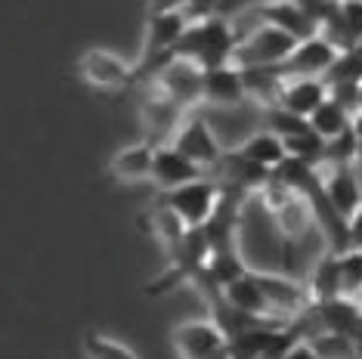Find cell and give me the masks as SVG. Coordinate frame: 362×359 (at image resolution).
<instances>
[{"mask_svg":"<svg viewBox=\"0 0 362 359\" xmlns=\"http://www.w3.org/2000/svg\"><path fill=\"white\" fill-rule=\"evenodd\" d=\"M238 35H242V31L235 28V22L214 10L211 16H204V19L189 22L183 37H180V44H177V50H174V56H183V59L195 62L204 71L220 69V65L233 62Z\"/></svg>","mask_w":362,"mask_h":359,"instance_id":"1","label":"cell"},{"mask_svg":"<svg viewBox=\"0 0 362 359\" xmlns=\"http://www.w3.org/2000/svg\"><path fill=\"white\" fill-rule=\"evenodd\" d=\"M186 25H189V19L183 13V4H155V6H149V19H146V44H143V59H139V65H136V81L152 78V71L174 56Z\"/></svg>","mask_w":362,"mask_h":359,"instance_id":"2","label":"cell"},{"mask_svg":"<svg viewBox=\"0 0 362 359\" xmlns=\"http://www.w3.org/2000/svg\"><path fill=\"white\" fill-rule=\"evenodd\" d=\"M149 90H155L158 96H164L168 102H174L177 109H183L186 115L202 105L204 96V69H199L195 62L183 59V56H170L164 65L152 71Z\"/></svg>","mask_w":362,"mask_h":359,"instance_id":"3","label":"cell"},{"mask_svg":"<svg viewBox=\"0 0 362 359\" xmlns=\"http://www.w3.org/2000/svg\"><path fill=\"white\" fill-rule=\"evenodd\" d=\"M294 44H298V40L282 35L279 28L257 22L254 28L238 35L233 65L235 69H279V65L291 56Z\"/></svg>","mask_w":362,"mask_h":359,"instance_id":"4","label":"cell"},{"mask_svg":"<svg viewBox=\"0 0 362 359\" xmlns=\"http://www.w3.org/2000/svg\"><path fill=\"white\" fill-rule=\"evenodd\" d=\"M220 183L202 177V180H192V183L180 186L174 192H164L161 195V205H168L174 214L186 223V230H202L204 223L211 220V214L217 211V201H220Z\"/></svg>","mask_w":362,"mask_h":359,"instance_id":"5","label":"cell"},{"mask_svg":"<svg viewBox=\"0 0 362 359\" xmlns=\"http://www.w3.org/2000/svg\"><path fill=\"white\" fill-rule=\"evenodd\" d=\"M168 146H170V149H177L186 161H192L195 167H202L204 174L217 167L220 158H223V146H220L217 134L211 130L208 121L199 118V115H192V112L183 118V124L177 127L174 140H170Z\"/></svg>","mask_w":362,"mask_h":359,"instance_id":"6","label":"cell"},{"mask_svg":"<svg viewBox=\"0 0 362 359\" xmlns=\"http://www.w3.org/2000/svg\"><path fill=\"white\" fill-rule=\"evenodd\" d=\"M78 75L96 90H124L136 84V65L105 47H93L78 59Z\"/></svg>","mask_w":362,"mask_h":359,"instance_id":"7","label":"cell"},{"mask_svg":"<svg viewBox=\"0 0 362 359\" xmlns=\"http://www.w3.org/2000/svg\"><path fill=\"white\" fill-rule=\"evenodd\" d=\"M174 350L180 359H214L229 350V338L214 319H186L180 322L174 334Z\"/></svg>","mask_w":362,"mask_h":359,"instance_id":"8","label":"cell"},{"mask_svg":"<svg viewBox=\"0 0 362 359\" xmlns=\"http://www.w3.org/2000/svg\"><path fill=\"white\" fill-rule=\"evenodd\" d=\"M337 59V50L322 35L316 37H307L300 40V44H294L291 56L279 65V75H282L285 81L291 78H325L328 69L334 65Z\"/></svg>","mask_w":362,"mask_h":359,"instance_id":"9","label":"cell"},{"mask_svg":"<svg viewBox=\"0 0 362 359\" xmlns=\"http://www.w3.org/2000/svg\"><path fill=\"white\" fill-rule=\"evenodd\" d=\"M254 282H257V288L263 291V298H267V307L269 313L276 316V319H282V316H298L300 310L310 307V295H307V285L291 279V276H279V273H254Z\"/></svg>","mask_w":362,"mask_h":359,"instance_id":"10","label":"cell"},{"mask_svg":"<svg viewBox=\"0 0 362 359\" xmlns=\"http://www.w3.org/2000/svg\"><path fill=\"white\" fill-rule=\"evenodd\" d=\"M319 180H322V195L332 205V211L347 223L362 205V183L353 174V167H319Z\"/></svg>","mask_w":362,"mask_h":359,"instance_id":"11","label":"cell"},{"mask_svg":"<svg viewBox=\"0 0 362 359\" xmlns=\"http://www.w3.org/2000/svg\"><path fill=\"white\" fill-rule=\"evenodd\" d=\"M254 16L263 25H273L279 28L282 35H288L291 40H307V37H316L319 28L303 16L298 0H276V4H257L254 6Z\"/></svg>","mask_w":362,"mask_h":359,"instance_id":"12","label":"cell"},{"mask_svg":"<svg viewBox=\"0 0 362 359\" xmlns=\"http://www.w3.org/2000/svg\"><path fill=\"white\" fill-rule=\"evenodd\" d=\"M139 118H143V127H146V143L152 146H168L174 140L177 127L183 124L186 112L177 109L174 102H168L164 96H158L152 90V96H146L143 100V109H139Z\"/></svg>","mask_w":362,"mask_h":359,"instance_id":"13","label":"cell"},{"mask_svg":"<svg viewBox=\"0 0 362 359\" xmlns=\"http://www.w3.org/2000/svg\"><path fill=\"white\" fill-rule=\"evenodd\" d=\"M217 295L223 300V307H229L238 316H245V319H276V316L269 313L263 291L257 288V282H254L251 269L245 276H238V279L220 285Z\"/></svg>","mask_w":362,"mask_h":359,"instance_id":"14","label":"cell"},{"mask_svg":"<svg viewBox=\"0 0 362 359\" xmlns=\"http://www.w3.org/2000/svg\"><path fill=\"white\" fill-rule=\"evenodd\" d=\"M208 177L202 167H195L192 161H186L183 155L170 146H155V158H152V183L158 186L161 192H174L180 186L192 183V180Z\"/></svg>","mask_w":362,"mask_h":359,"instance_id":"15","label":"cell"},{"mask_svg":"<svg viewBox=\"0 0 362 359\" xmlns=\"http://www.w3.org/2000/svg\"><path fill=\"white\" fill-rule=\"evenodd\" d=\"M313 316L322 322V331L344 334L350 341H356L362 334V300H350V298L322 300V304H313Z\"/></svg>","mask_w":362,"mask_h":359,"instance_id":"16","label":"cell"},{"mask_svg":"<svg viewBox=\"0 0 362 359\" xmlns=\"http://www.w3.org/2000/svg\"><path fill=\"white\" fill-rule=\"evenodd\" d=\"M325 100H328V84L322 78H291L282 84L279 109L291 112L298 118H310Z\"/></svg>","mask_w":362,"mask_h":359,"instance_id":"17","label":"cell"},{"mask_svg":"<svg viewBox=\"0 0 362 359\" xmlns=\"http://www.w3.org/2000/svg\"><path fill=\"white\" fill-rule=\"evenodd\" d=\"M245 102V84H242V69L233 62L220 65V69L204 71V96L202 105H217V109H233Z\"/></svg>","mask_w":362,"mask_h":359,"instance_id":"18","label":"cell"},{"mask_svg":"<svg viewBox=\"0 0 362 359\" xmlns=\"http://www.w3.org/2000/svg\"><path fill=\"white\" fill-rule=\"evenodd\" d=\"M152 158H155V146L139 140L130 143L124 149H118L109 161V174L115 180H124V183H139V180L152 177Z\"/></svg>","mask_w":362,"mask_h":359,"instance_id":"19","label":"cell"},{"mask_svg":"<svg viewBox=\"0 0 362 359\" xmlns=\"http://www.w3.org/2000/svg\"><path fill=\"white\" fill-rule=\"evenodd\" d=\"M235 152L242 155L245 161H251L254 167L267 170V174H273V170L288 158L282 140H279V136H273L269 130H257V134H251L248 140L238 146Z\"/></svg>","mask_w":362,"mask_h":359,"instance_id":"20","label":"cell"},{"mask_svg":"<svg viewBox=\"0 0 362 359\" xmlns=\"http://www.w3.org/2000/svg\"><path fill=\"white\" fill-rule=\"evenodd\" d=\"M273 220H276L279 235H282L285 242L303 239V235L310 233V226L316 223V220H313V211H310V201L303 199V195H298V192H294L285 205H279L273 211Z\"/></svg>","mask_w":362,"mask_h":359,"instance_id":"21","label":"cell"},{"mask_svg":"<svg viewBox=\"0 0 362 359\" xmlns=\"http://www.w3.org/2000/svg\"><path fill=\"white\" fill-rule=\"evenodd\" d=\"M242 84H245V100L257 102L267 112L279 105L285 78L279 75V69H242Z\"/></svg>","mask_w":362,"mask_h":359,"instance_id":"22","label":"cell"},{"mask_svg":"<svg viewBox=\"0 0 362 359\" xmlns=\"http://www.w3.org/2000/svg\"><path fill=\"white\" fill-rule=\"evenodd\" d=\"M307 121H310V130L319 136V140H322V143H332V140H337L341 134H347L353 118H350L347 112H344L337 102L325 100V102L319 105V109L313 112V115H310Z\"/></svg>","mask_w":362,"mask_h":359,"instance_id":"23","label":"cell"},{"mask_svg":"<svg viewBox=\"0 0 362 359\" xmlns=\"http://www.w3.org/2000/svg\"><path fill=\"white\" fill-rule=\"evenodd\" d=\"M146 223H149L146 230H152L155 235H158V242L164 245V248H168V254L177 248L180 242L186 239V233H189L183 220H180L168 205H161V201L152 208V214H149V220H146Z\"/></svg>","mask_w":362,"mask_h":359,"instance_id":"24","label":"cell"},{"mask_svg":"<svg viewBox=\"0 0 362 359\" xmlns=\"http://www.w3.org/2000/svg\"><path fill=\"white\" fill-rule=\"evenodd\" d=\"M337 264V285H341V298L362 300V248H347L334 254Z\"/></svg>","mask_w":362,"mask_h":359,"instance_id":"25","label":"cell"},{"mask_svg":"<svg viewBox=\"0 0 362 359\" xmlns=\"http://www.w3.org/2000/svg\"><path fill=\"white\" fill-rule=\"evenodd\" d=\"M84 356L87 359H136V353L124 341L112 338V334H103V331L84 334Z\"/></svg>","mask_w":362,"mask_h":359,"instance_id":"26","label":"cell"},{"mask_svg":"<svg viewBox=\"0 0 362 359\" xmlns=\"http://www.w3.org/2000/svg\"><path fill=\"white\" fill-rule=\"evenodd\" d=\"M263 121H267V130L273 136H279V140H294V136H303L310 134V121L307 118H298L291 115V112L279 109V105H273V109L263 112Z\"/></svg>","mask_w":362,"mask_h":359,"instance_id":"27","label":"cell"},{"mask_svg":"<svg viewBox=\"0 0 362 359\" xmlns=\"http://www.w3.org/2000/svg\"><path fill=\"white\" fill-rule=\"evenodd\" d=\"M285 155L300 165H310V167H322L325 165V143L319 140L316 134H303V136H294V140H285Z\"/></svg>","mask_w":362,"mask_h":359,"instance_id":"28","label":"cell"},{"mask_svg":"<svg viewBox=\"0 0 362 359\" xmlns=\"http://www.w3.org/2000/svg\"><path fill=\"white\" fill-rule=\"evenodd\" d=\"M307 344L316 350L319 359H353V341L344 334H332V331H319L316 338H310Z\"/></svg>","mask_w":362,"mask_h":359,"instance_id":"29","label":"cell"},{"mask_svg":"<svg viewBox=\"0 0 362 359\" xmlns=\"http://www.w3.org/2000/svg\"><path fill=\"white\" fill-rule=\"evenodd\" d=\"M337 19H341L344 31H347L350 44L356 47L362 40V0H347V4H337Z\"/></svg>","mask_w":362,"mask_h":359,"instance_id":"30","label":"cell"},{"mask_svg":"<svg viewBox=\"0 0 362 359\" xmlns=\"http://www.w3.org/2000/svg\"><path fill=\"white\" fill-rule=\"evenodd\" d=\"M347 242H350V248H362V205L347 220Z\"/></svg>","mask_w":362,"mask_h":359,"instance_id":"31","label":"cell"},{"mask_svg":"<svg viewBox=\"0 0 362 359\" xmlns=\"http://www.w3.org/2000/svg\"><path fill=\"white\" fill-rule=\"evenodd\" d=\"M282 359H319V356H316V350H313L307 341H298V344L288 347V353Z\"/></svg>","mask_w":362,"mask_h":359,"instance_id":"32","label":"cell"},{"mask_svg":"<svg viewBox=\"0 0 362 359\" xmlns=\"http://www.w3.org/2000/svg\"><path fill=\"white\" fill-rule=\"evenodd\" d=\"M214 359H229V353H220V356H214Z\"/></svg>","mask_w":362,"mask_h":359,"instance_id":"33","label":"cell"}]
</instances>
